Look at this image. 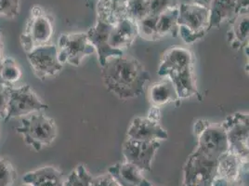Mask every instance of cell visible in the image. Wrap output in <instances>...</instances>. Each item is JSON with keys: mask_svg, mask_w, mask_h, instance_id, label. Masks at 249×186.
<instances>
[{"mask_svg": "<svg viewBox=\"0 0 249 186\" xmlns=\"http://www.w3.org/2000/svg\"><path fill=\"white\" fill-rule=\"evenodd\" d=\"M106 89L119 99L126 100L142 95L151 75L143 65L131 57H112L102 66Z\"/></svg>", "mask_w": 249, "mask_h": 186, "instance_id": "cell-1", "label": "cell"}, {"mask_svg": "<svg viewBox=\"0 0 249 186\" xmlns=\"http://www.w3.org/2000/svg\"><path fill=\"white\" fill-rule=\"evenodd\" d=\"M158 74L168 76L180 100L194 96L199 100L202 99L196 81L193 54L185 48L178 46L169 48L161 59Z\"/></svg>", "mask_w": 249, "mask_h": 186, "instance_id": "cell-2", "label": "cell"}, {"mask_svg": "<svg viewBox=\"0 0 249 186\" xmlns=\"http://www.w3.org/2000/svg\"><path fill=\"white\" fill-rule=\"evenodd\" d=\"M178 9V35L186 44L203 38L211 29L209 8L196 3H183Z\"/></svg>", "mask_w": 249, "mask_h": 186, "instance_id": "cell-3", "label": "cell"}, {"mask_svg": "<svg viewBox=\"0 0 249 186\" xmlns=\"http://www.w3.org/2000/svg\"><path fill=\"white\" fill-rule=\"evenodd\" d=\"M16 131L22 135L24 143L36 151H40L43 147L52 145L58 133L54 119L43 112L23 116L21 125L16 128Z\"/></svg>", "mask_w": 249, "mask_h": 186, "instance_id": "cell-4", "label": "cell"}, {"mask_svg": "<svg viewBox=\"0 0 249 186\" xmlns=\"http://www.w3.org/2000/svg\"><path fill=\"white\" fill-rule=\"evenodd\" d=\"M53 32V18L41 7L35 6L31 10L25 29L20 37L23 51L28 53L38 47L48 45L52 39Z\"/></svg>", "mask_w": 249, "mask_h": 186, "instance_id": "cell-5", "label": "cell"}, {"mask_svg": "<svg viewBox=\"0 0 249 186\" xmlns=\"http://www.w3.org/2000/svg\"><path fill=\"white\" fill-rule=\"evenodd\" d=\"M218 159L196 149L188 156L182 167L180 186H212L217 177Z\"/></svg>", "mask_w": 249, "mask_h": 186, "instance_id": "cell-6", "label": "cell"}, {"mask_svg": "<svg viewBox=\"0 0 249 186\" xmlns=\"http://www.w3.org/2000/svg\"><path fill=\"white\" fill-rule=\"evenodd\" d=\"M220 126L227 136L229 150L238 155L245 165H249V114L237 112L231 114Z\"/></svg>", "mask_w": 249, "mask_h": 186, "instance_id": "cell-7", "label": "cell"}, {"mask_svg": "<svg viewBox=\"0 0 249 186\" xmlns=\"http://www.w3.org/2000/svg\"><path fill=\"white\" fill-rule=\"evenodd\" d=\"M197 137L196 149L211 157L217 158L229 151V143L224 130L219 125L211 124L207 119H199L194 126Z\"/></svg>", "mask_w": 249, "mask_h": 186, "instance_id": "cell-8", "label": "cell"}, {"mask_svg": "<svg viewBox=\"0 0 249 186\" xmlns=\"http://www.w3.org/2000/svg\"><path fill=\"white\" fill-rule=\"evenodd\" d=\"M48 104L42 102L29 85H23L18 88L10 87V100L8 114L5 121L13 118L23 117L32 113L43 112L48 109Z\"/></svg>", "mask_w": 249, "mask_h": 186, "instance_id": "cell-9", "label": "cell"}, {"mask_svg": "<svg viewBox=\"0 0 249 186\" xmlns=\"http://www.w3.org/2000/svg\"><path fill=\"white\" fill-rule=\"evenodd\" d=\"M58 57L62 64L68 62L79 66L85 57L95 52L87 33L63 34L58 40Z\"/></svg>", "mask_w": 249, "mask_h": 186, "instance_id": "cell-10", "label": "cell"}, {"mask_svg": "<svg viewBox=\"0 0 249 186\" xmlns=\"http://www.w3.org/2000/svg\"><path fill=\"white\" fill-rule=\"evenodd\" d=\"M27 60L32 69L40 80L54 76L62 71V63L58 57L57 47L54 45H44L26 53Z\"/></svg>", "mask_w": 249, "mask_h": 186, "instance_id": "cell-11", "label": "cell"}, {"mask_svg": "<svg viewBox=\"0 0 249 186\" xmlns=\"http://www.w3.org/2000/svg\"><path fill=\"white\" fill-rule=\"evenodd\" d=\"M159 148V141H139L126 137L122 152L126 162L135 165L142 171H151L153 159Z\"/></svg>", "mask_w": 249, "mask_h": 186, "instance_id": "cell-12", "label": "cell"}, {"mask_svg": "<svg viewBox=\"0 0 249 186\" xmlns=\"http://www.w3.org/2000/svg\"><path fill=\"white\" fill-rule=\"evenodd\" d=\"M112 27L113 25L98 20L95 25L87 32L88 37L98 54V60L101 66H104L109 58L123 55L122 51L112 48L109 43V36Z\"/></svg>", "mask_w": 249, "mask_h": 186, "instance_id": "cell-13", "label": "cell"}, {"mask_svg": "<svg viewBox=\"0 0 249 186\" xmlns=\"http://www.w3.org/2000/svg\"><path fill=\"white\" fill-rule=\"evenodd\" d=\"M126 137L139 141H163L168 135L159 121L149 116H138L128 127Z\"/></svg>", "mask_w": 249, "mask_h": 186, "instance_id": "cell-14", "label": "cell"}, {"mask_svg": "<svg viewBox=\"0 0 249 186\" xmlns=\"http://www.w3.org/2000/svg\"><path fill=\"white\" fill-rule=\"evenodd\" d=\"M249 10L239 11L230 21L227 39L231 49L241 51L249 47Z\"/></svg>", "mask_w": 249, "mask_h": 186, "instance_id": "cell-15", "label": "cell"}, {"mask_svg": "<svg viewBox=\"0 0 249 186\" xmlns=\"http://www.w3.org/2000/svg\"><path fill=\"white\" fill-rule=\"evenodd\" d=\"M138 36L136 21L125 18L113 25L109 36V43L112 48L123 52L133 44Z\"/></svg>", "mask_w": 249, "mask_h": 186, "instance_id": "cell-16", "label": "cell"}, {"mask_svg": "<svg viewBox=\"0 0 249 186\" xmlns=\"http://www.w3.org/2000/svg\"><path fill=\"white\" fill-rule=\"evenodd\" d=\"M108 172L114 177L121 186H153V185L142 175V170L135 165L124 162L111 166Z\"/></svg>", "mask_w": 249, "mask_h": 186, "instance_id": "cell-17", "label": "cell"}, {"mask_svg": "<svg viewBox=\"0 0 249 186\" xmlns=\"http://www.w3.org/2000/svg\"><path fill=\"white\" fill-rule=\"evenodd\" d=\"M22 182L26 186H64L62 171L52 166L27 172L22 177Z\"/></svg>", "mask_w": 249, "mask_h": 186, "instance_id": "cell-18", "label": "cell"}, {"mask_svg": "<svg viewBox=\"0 0 249 186\" xmlns=\"http://www.w3.org/2000/svg\"><path fill=\"white\" fill-rule=\"evenodd\" d=\"M128 0H99L97 5L98 20L114 25L127 18Z\"/></svg>", "mask_w": 249, "mask_h": 186, "instance_id": "cell-19", "label": "cell"}, {"mask_svg": "<svg viewBox=\"0 0 249 186\" xmlns=\"http://www.w3.org/2000/svg\"><path fill=\"white\" fill-rule=\"evenodd\" d=\"M149 97L152 104L157 107L168 104H174L176 106L180 104L176 88L169 78H163L153 84L149 92Z\"/></svg>", "mask_w": 249, "mask_h": 186, "instance_id": "cell-20", "label": "cell"}, {"mask_svg": "<svg viewBox=\"0 0 249 186\" xmlns=\"http://www.w3.org/2000/svg\"><path fill=\"white\" fill-rule=\"evenodd\" d=\"M238 2L239 0H213L209 6L211 28L231 21L238 13Z\"/></svg>", "mask_w": 249, "mask_h": 186, "instance_id": "cell-21", "label": "cell"}, {"mask_svg": "<svg viewBox=\"0 0 249 186\" xmlns=\"http://www.w3.org/2000/svg\"><path fill=\"white\" fill-rule=\"evenodd\" d=\"M245 165L238 155L231 151H227L218 157L217 163V177L237 180L241 178V170Z\"/></svg>", "mask_w": 249, "mask_h": 186, "instance_id": "cell-22", "label": "cell"}, {"mask_svg": "<svg viewBox=\"0 0 249 186\" xmlns=\"http://www.w3.org/2000/svg\"><path fill=\"white\" fill-rule=\"evenodd\" d=\"M178 6L169 8L158 15L156 21V31L159 39L167 35H170L173 37H177L178 36Z\"/></svg>", "mask_w": 249, "mask_h": 186, "instance_id": "cell-23", "label": "cell"}, {"mask_svg": "<svg viewBox=\"0 0 249 186\" xmlns=\"http://www.w3.org/2000/svg\"><path fill=\"white\" fill-rule=\"evenodd\" d=\"M21 70L17 62L11 57L3 58L0 68V78L8 83L17 82L21 77Z\"/></svg>", "mask_w": 249, "mask_h": 186, "instance_id": "cell-24", "label": "cell"}, {"mask_svg": "<svg viewBox=\"0 0 249 186\" xmlns=\"http://www.w3.org/2000/svg\"><path fill=\"white\" fill-rule=\"evenodd\" d=\"M156 15H148L141 21H136L138 27V34L143 39L148 41H157L159 39L156 31Z\"/></svg>", "mask_w": 249, "mask_h": 186, "instance_id": "cell-25", "label": "cell"}, {"mask_svg": "<svg viewBox=\"0 0 249 186\" xmlns=\"http://www.w3.org/2000/svg\"><path fill=\"white\" fill-rule=\"evenodd\" d=\"M92 176L89 173L85 165H78L64 180V186H91Z\"/></svg>", "mask_w": 249, "mask_h": 186, "instance_id": "cell-26", "label": "cell"}, {"mask_svg": "<svg viewBox=\"0 0 249 186\" xmlns=\"http://www.w3.org/2000/svg\"><path fill=\"white\" fill-rule=\"evenodd\" d=\"M150 15L149 5L146 0H128L127 1V18L138 21Z\"/></svg>", "mask_w": 249, "mask_h": 186, "instance_id": "cell-27", "label": "cell"}, {"mask_svg": "<svg viewBox=\"0 0 249 186\" xmlns=\"http://www.w3.org/2000/svg\"><path fill=\"white\" fill-rule=\"evenodd\" d=\"M17 178V172L11 161L0 156V186H13Z\"/></svg>", "mask_w": 249, "mask_h": 186, "instance_id": "cell-28", "label": "cell"}, {"mask_svg": "<svg viewBox=\"0 0 249 186\" xmlns=\"http://www.w3.org/2000/svg\"><path fill=\"white\" fill-rule=\"evenodd\" d=\"M20 11V0H0V16L15 18Z\"/></svg>", "mask_w": 249, "mask_h": 186, "instance_id": "cell-29", "label": "cell"}, {"mask_svg": "<svg viewBox=\"0 0 249 186\" xmlns=\"http://www.w3.org/2000/svg\"><path fill=\"white\" fill-rule=\"evenodd\" d=\"M149 5L150 15L158 16L169 8L178 6V0H146Z\"/></svg>", "mask_w": 249, "mask_h": 186, "instance_id": "cell-30", "label": "cell"}, {"mask_svg": "<svg viewBox=\"0 0 249 186\" xmlns=\"http://www.w3.org/2000/svg\"><path fill=\"white\" fill-rule=\"evenodd\" d=\"M10 84L0 80V119L5 120L10 100Z\"/></svg>", "mask_w": 249, "mask_h": 186, "instance_id": "cell-31", "label": "cell"}, {"mask_svg": "<svg viewBox=\"0 0 249 186\" xmlns=\"http://www.w3.org/2000/svg\"><path fill=\"white\" fill-rule=\"evenodd\" d=\"M91 186H121L109 172L92 178Z\"/></svg>", "mask_w": 249, "mask_h": 186, "instance_id": "cell-32", "label": "cell"}, {"mask_svg": "<svg viewBox=\"0 0 249 186\" xmlns=\"http://www.w3.org/2000/svg\"><path fill=\"white\" fill-rule=\"evenodd\" d=\"M212 186H243V182L241 178L237 180H228L216 177L213 181Z\"/></svg>", "mask_w": 249, "mask_h": 186, "instance_id": "cell-33", "label": "cell"}, {"mask_svg": "<svg viewBox=\"0 0 249 186\" xmlns=\"http://www.w3.org/2000/svg\"><path fill=\"white\" fill-rule=\"evenodd\" d=\"M213 0H193V3H196V4H199L201 6H204V7H207L209 8L211 2Z\"/></svg>", "mask_w": 249, "mask_h": 186, "instance_id": "cell-34", "label": "cell"}, {"mask_svg": "<svg viewBox=\"0 0 249 186\" xmlns=\"http://www.w3.org/2000/svg\"><path fill=\"white\" fill-rule=\"evenodd\" d=\"M2 52H3V40H2V33L0 31V68H1L2 61H3ZM0 80H1V78H0Z\"/></svg>", "mask_w": 249, "mask_h": 186, "instance_id": "cell-35", "label": "cell"}, {"mask_svg": "<svg viewBox=\"0 0 249 186\" xmlns=\"http://www.w3.org/2000/svg\"><path fill=\"white\" fill-rule=\"evenodd\" d=\"M25 186V185H23V186Z\"/></svg>", "mask_w": 249, "mask_h": 186, "instance_id": "cell-36", "label": "cell"}]
</instances>
